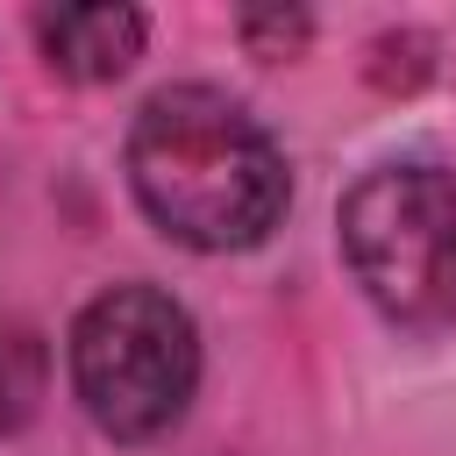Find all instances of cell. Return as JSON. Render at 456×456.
Listing matches in <instances>:
<instances>
[{"instance_id":"6da1fadb","label":"cell","mask_w":456,"mask_h":456,"mask_svg":"<svg viewBox=\"0 0 456 456\" xmlns=\"http://www.w3.org/2000/svg\"><path fill=\"white\" fill-rule=\"evenodd\" d=\"M128 185L142 214L185 249L264 242L292 192L271 128L214 86H164L142 100L128 128Z\"/></svg>"},{"instance_id":"7a4b0ae2","label":"cell","mask_w":456,"mask_h":456,"mask_svg":"<svg viewBox=\"0 0 456 456\" xmlns=\"http://www.w3.org/2000/svg\"><path fill=\"white\" fill-rule=\"evenodd\" d=\"M71 385L100 435L157 442L185 420L200 385L192 314L157 285H114L71 321Z\"/></svg>"},{"instance_id":"3957f363","label":"cell","mask_w":456,"mask_h":456,"mask_svg":"<svg viewBox=\"0 0 456 456\" xmlns=\"http://www.w3.org/2000/svg\"><path fill=\"white\" fill-rule=\"evenodd\" d=\"M342 256L363 299L428 335L456 321V178L442 164H378L342 200Z\"/></svg>"},{"instance_id":"277c9868","label":"cell","mask_w":456,"mask_h":456,"mask_svg":"<svg viewBox=\"0 0 456 456\" xmlns=\"http://www.w3.org/2000/svg\"><path fill=\"white\" fill-rule=\"evenodd\" d=\"M36 43L50 57V71L78 78V86H100V78H121L142 50V14L135 7H43L36 14Z\"/></svg>"},{"instance_id":"5b68a950","label":"cell","mask_w":456,"mask_h":456,"mask_svg":"<svg viewBox=\"0 0 456 456\" xmlns=\"http://www.w3.org/2000/svg\"><path fill=\"white\" fill-rule=\"evenodd\" d=\"M43 378H50V363H43V342L21 328V321H0V442L36 413V399H43Z\"/></svg>"},{"instance_id":"8992f818","label":"cell","mask_w":456,"mask_h":456,"mask_svg":"<svg viewBox=\"0 0 456 456\" xmlns=\"http://www.w3.org/2000/svg\"><path fill=\"white\" fill-rule=\"evenodd\" d=\"M242 36H249L264 57H285V50L306 36V14H242Z\"/></svg>"}]
</instances>
